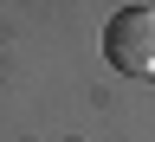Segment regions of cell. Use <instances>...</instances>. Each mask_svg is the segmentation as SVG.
<instances>
[{
    "mask_svg": "<svg viewBox=\"0 0 155 142\" xmlns=\"http://www.w3.org/2000/svg\"><path fill=\"white\" fill-rule=\"evenodd\" d=\"M104 58L123 78H155V7H116L104 19Z\"/></svg>",
    "mask_w": 155,
    "mask_h": 142,
    "instance_id": "1",
    "label": "cell"
}]
</instances>
